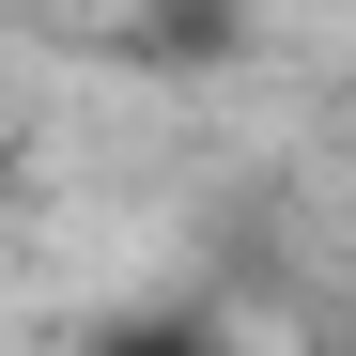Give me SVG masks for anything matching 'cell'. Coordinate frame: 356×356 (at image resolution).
Returning <instances> with one entry per match:
<instances>
[{
	"instance_id": "6da1fadb",
	"label": "cell",
	"mask_w": 356,
	"mask_h": 356,
	"mask_svg": "<svg viewBox=\"0 0 356 356\" xmlns=\"http://www.w3.org/2000/svg\"><path fill=\"white\" fill-rule=\"evenodd\" d=\"M93 356H217V341H202V325H108Z\"/></svg>"
}]
</instances>
